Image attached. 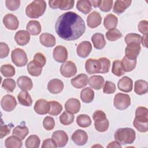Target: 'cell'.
Wrapping results in <instances>:
<instances>
[{"instance_id":"27","label":"cell","mask_w":148,"mask_h":148,"mask_svg":"<svg viewBox=\"0 0 148 148\" xmlns=\"http://www.w3.org/2000/svg\"><path fill=\"white\" fill-rule=\"evenodd\" d=\"M26 29L29 34L34 36L38 35L41 32V25L38 21L31 20L27 23Z\"/></svg>"},{"instance_id":"5","label":"cell","mask_w":148,"mask_h":148,"mask_svg":"<svg viewBox=\"0 0 148 148\" xmlns=\"http://www.w3.org/2000/svg\"><path fill=\"white\" fill-rule=\"evenodd\" d=\"M11 58L13 63L18 67L25 66L28 62L26 53L20 48H16L12 51Z\"/></svg>"},{"instance_id":"52","label":"cell","mask_w":148,"mask_h":148,"mask_svg":"<svg viewBox=\"0 0 148 148\" xmlns=\"http://www.w3.org/2000/svg\"><path fill=\"white\" fill-rule=\"evenodd\" d=\"M75 3L73 0H60L59 9L62 10H66L73 8Z\"/></svg>"},{"instance_id":"39","label":"cell","mask_w":148,"mask_h":148,"mask_svg":"<svg viewBox=\"0 0 148 148\" xmlns=\"http://www.w3.org/2000/svg\"><path fill=\"white\" fill-rule=\"evenodd\" d=\"M49 114L51 116H57L62 110V105L57 101H49Z\"/></svg>"},{"instance_id":"3","label":"cell","mask_w":148,"mask_h":148,"mask_svg":"<svg viewBox=\"0 0 148 148\" xmlns=\"http://www.w3.org/2000/svg\"><path fill=\"white\" fill-rule=\"evenodd\" d=\"M114 139L123 145L132 143L135 139V131L131 128H121L114 133Z\"/></svg>"},{"instance_id":"19","label":"cell","mask_w":148,"mask_h":148,"mask_svg":"<svg viewBox=\"0 0 148 148\" xmlns=\"http://www.w3.org/2000/svg\"><path fill=\"white\" fill-rule=\"evenodd\" d=\"M117 87L119 90L125 92H129L132 91L133 88L132 80L128 76H124L119 80Z\"/></svg>"},{"instance_id":"54","label":"cell","mask_w":148,"mask_h":148,"mask_svg":"<svg viewBox=\"0 0 148 148\" xmlns=\"http://www.w3.org/2000/svg\"><path fill=\"white\" fill-rule=\"evenodd\" d=\"M113 0H103L102 1V3L99 6V9L101 11L104 12H109L113 5Z\"/></svg>"},{"instance_id":"38","label":"cell","mask_w":148,"mask_h":148,"mask_svg":"<svg viewBox=\"0 0 148 148\" xmlns=\"http://www.w3.org/2000/svg\"><path fill=\"white\" fill-rule=\"evenodd\" d=\"M28 132V128L25 125H18L14 128L12 131V134L23 140L27 136Z\"/></svg>"},{"instance_id":"22","label":"cell","mask_w":148,"mask_h":148,"mask_svg":"<svg viewBox=\"0 0 148 148\" xmlns=\"http://www.w3.org/2000/svg\"><path fill=\"white\" fill-rule=\"evenodd\" d=\"M14 40L20 46L26 45L29 42L30 35L27 31L20 30L15 34Z\"/></svg>"},{"instance_id":"44","label":"cell","mask_w":148,"mask_h":148,"mask_svg":"<svg viewBox=\"0 0 148 148\" xmlns=\"http://www.w3.org/2000/svg\"><path fill=\"white\" fill-rule=\"evenodd\" d=\"M106 37L109 41H116L122 37V34L118 29L113 28L106 32Z\"/></svg>"},{"instance_id":"30","label":"cell","mask_w":148,"mask_h":148,"mask_svg":"<svg viewBox=\"0 0 148 148\" xmlns=\"http://www.w3.org/2000/svg\"><path fill=\"white\" fill-rule=\"evenodd\" d=\"M27 71L31 75L37 77L40 75L42 71V66L33 60L28 64Z\"/></svg>"},{"instance_id":"13","label":"cell","mask_w":148,"mask_h":148,"mask_svg":"<svg viewBox=\"0 0 148 148\" xmlns=\"http://www.w3.org/2000/svg\"><path fill=\"white\" fill-rule=\"evenodd\" d=\"M3 23L5 27L10 30H16L19 25V21L17 17L11 13L6 14L3 18Z\"/></svg>"},{"instance_id":"48","label":"cell","mask_w":148,"mask_h":148,"mask_svg":"<svg viewBox=\"0 0 148 148\" xmlns=\"http://www.w3.org/2000/svg\"><path fill=\"white\" fill-rule=\"evenodd\" d=\"M134 127L140 132H146L148 131V122H143L134 119L133 121Z\"/></svg>"},{"instance_id":"2","label":"cell","mask_w":148,"mask_h":148,"mask_svg":"<svg viewBox=\"0 0 148 148\" xmlns=\"http://www.w3.org/2000/svg\"><path fill=\"white\" fill-rule=\"evenodd\" d=\"M46 9V3L43 0H35L25 9L26 15L31 18H37L42 16Z\"/></svg>"},{"instance_id":"60","label":"cell","mask_w":148,"mask_h":148,"mask_svg":"<svg viewBox=\"0 0 148 148\" xmlns=\"http://www.w3.org/2000/svg\"><path fill=\"white\" fill-rule=\"evenodd\" d=\"M60 0H54V1H49V6L52 9H57L59 8Z\"/></svg>"},{"instance_id":"36","label":"cell","mask_w":148,"mask_h":148,"mask_svg":"<svg viewBox=\"0 0 148 148\" xmlns=\"http://www.w3.org/2000/svg\"><path fill=\"white\" fill-rule=\"evenodd\" d=\"M135 119L138 121L148 122V109L143 106H139L135 110Z\"/></svg>"},{"instance_id":"10","label":"cell","mask_w":148,"mask_h":148,"mask_svg":"<svg viewBox=\"0 0 148 148\" xmlns=\"http://www.w3.org/2000/svg\"><path fill=\"white\" fill-rule=\"evenodd\" d=\"M85 69L87 73L90 75L100 73L101 66L99 60L98 59H88L85 63Z\"/></svg>"},{"instance_id":"40","label":"cell","mask_w":148,"mask_h":148,"mask_svg":"<svg viewBox=\"0 0 148 148\" xmlns=\"http://www.w3.org/2000/svg\"><path fill=\"white\" fill-rule=\"evenodd\" d=\"M40 140L39 138L36 135H32L26 139L25 144L27 148H38L39 147Z\"/></svg>"},{"instance_id":"11","label":"cell","mask_w":148,"mask_h":148,"mask_svg":"<svg viewBox=\"0 0 148 148\" xmlns=\"http://www.w3.org/2000/svg\"><path fill=\"white\" fill-rule=\"evenodd\" d=\"M52 139L54 141L57 147H62L66 146L68 141L67 134L62 130L54 131L52 134Z\"/></svg>"},{"instance_id":"35","label":"cell","mask_w":148,"mask_h":148,"mask_svg":"<svg viewBox=\"0 0 148 148\" xmlns=\"http://www.w3.org/2000/svg\"><path fill=\"white\" fill-rule=\"evenodd\" d=\"M121 62L124 72L132 71L135 68L136 65V60H131L125 56L123 57Z\"/></svg>"},{"instance_id":"53","label":"cell","mask_w":148,"mask_h":148,"mask_svg":"<svg viewBox=\"0 0 148 148\" xmlns=\"http://www.w3.org/2000/svg\"><path fill=\"white\" fill-rule=\"evenodd\" d=\"M6 8L10 10H17L20 5V1L19 0H6L5 1Z\"/></svg>"},{"instance_id":"25","label":"cell","mask_w":148,"mask_h":148,"mask_svg":"<svg viewBox=\"0 0 148 148\" xmlns=\"http://www.w3.org/2000/svg\"><path fill=\"white\" fill-rule=\"evenodd\" d=\"M104 78L100 75H92L88 79V84L95 90H100L104 84Z\"/></svg>"},{"instance_id":"34","label":"cell","mask_w":148,"mask_h":148,"mask_svg":"<svg viewBox=\"0 0 148 148\" xmlns=\"http://www.w3.org/2000/svg\"><path fill=\"white\" fill-rule=\"evenodd\" d=\"M80 98L84 103H90L94 98V92L90 87H86L80 92Z\"/></svg>"},{"instance_id":"51","label":"cell","mask_w":148,"mask_h":148,"mask_svg":"<svg viewBox=\"0 0 148 148\" xmlns=\"http://www.w3.org/2000/svg\"><path fill=\"white\" fill-rule=\"evenodd\" d=\"M116 87L114 83L110 81H106L103 87V92L105 94H113L116 91Z\"/></svg>"},{"instance_id":"21","label":"cell","mask_w":148,"mask_h":148,"mask_svg":"<svg viewBox=\"0 0 148 148\" xmlns=\"http://www.w3.org/2000/svg\"><path fill=\"white\" fill-rule=\"evenodd\" d=\"M102 21V17L100 14L96 12L93 11L87 17V25L91 28H95L98 27Z\"/></svg>"},{"instance_id":"31","label":"cell","mask_w":148,"mask_h":148,"mask_svg":"<svg viewBox=\"0 0 148 148\" xmlns=\"http://www.w3.org/2000/svg\"><path fill=\"white\" fill-rule=\"evenodd\" d=\"M22 143V140L14 135L9 136L5 141V145L7 148H20Z\"/></svg>"},{"instance_id":"57","label":"cell","mask_w":148,"mask_h":148,"mask_svg":"<svg viewBox=\"0 0 148 148\" xmlns=\"http://www.w3.org/2000/svg\"><path fill=\"white\" fill-rule=\"evenodd\" d=\"M9 53V47L8 45L4 42L0 43V58L6 57Z\"/></svg>"},{"instance_id":"50","label":"cell","mask_w":148,"mask_h":148,"mask_svg":"<svg viewBox=\"0 0 148 148\" xmlns=\"http://www.w3.org/2000/svg\"><path fill=\"white\" fill-rule=\"evenodd\" d=\"M43 126L44 128L47 131L53 130L55 126V121L54 119L50 116L45 117L43 121Z\"/></svg>"},{"instance_id":"56","label":"cell","mask_w":148,"mask_h":148,"mask_svg":"<svg viewBox=\"0 0 148 148\" xmlns=\"http://www.w3.org/2000/svg\"><path fill=\"white\" fill-rule=\"evenodd\" d=\"M34 61H36L38 64L43 67L46 62V59L43 54L41 53H37L34 55Z\"/></svg>"},{"instance_id":"62","label":"cell","mask_w":148,"mask_h":148,"mask_svg":"<svg viewBox=\"0 0 148 148\" xmlns=\"http://www.w3.org/2000/svg\"><path fill=\"white\" fill-rule=\"evenodd\" d=\"M91 6H93L94 8H97V7H99L101 3H102V1L101 0H99V1H90Z\"/></svg>"},{"instance_id":"23","label":"cell","mask_w":148,"mask_h":148,"mask_svg":"<svg viewBox=\"0 0 148 148\" xmlns=\"http://www.w3.org/2000/svg\"><path fill=\"white\" fill-rule=\"evenodd\" d=\"M40 43L47 47H51L56 43L54 36L49 33H43L39 36Z\"/></svg>"},{"instance_id":"32","label":"cell","mask_w":148,"mask_h":148,"mask_svg":"<svg viewBox=\"0 0 148 148\" xmlns=\"http://www.w3.org/2000/svg\"><path fill=\"white\" fill-rule=\"evenodd\" d=\"M118 22L117 17L113 14L106 15L103 20V25L106 29H111L117 27Z\"/></svg>"},{"instance_id":"58","label":"cell","mask_w":148,"mask_h":148,"mask_svg":"<svg viewBox=\"0 0 148 148\" xmlns=\"http://www.w3.org/2000/svg\"><path fill=\"white\" fill-rule=\"evenodd\" d=\"M10 128L11 127H9V125L6 124H3L2 121V124L0 127V138L2 139L5 136L8 135L10 132Z\"/></svg>"},{"instance_id":"1","label":"cell","mask_w":148,"mask_h":148,"mask_svg":"<svg viewBox=\"0 0 148 148\" xmlns=\"http://www.w3.org/2000/svg\"><path fill=\"white\" fill-rule=\"evenodd\" d=\"M57 34L65 40L79 39L86 31V25L83 18L76 13L67 12L60 16L55 24Z\"/></svg>"},{"instance_id":"4","label":"cell","mask_w":148,"mask_h":148,"mask_svg":"<svg viewBox=\"0 0 148 148\" xmlns=\"http://www.w3.org/2000/svg\"><path fill=\"white\" fill-rule=\"evenodd\" d=\"M94 121V127L97 131L100 132L106 131L109 126V122L106 114L102 110H96L92 114Z\"/></svg>"},{"instance_id":"59","label":"cell","mask_w":148,"mask_h":148,"mask_svg":"<svg viewBox=\"0 0 148 148\" xmlns=\"http://www.w3.org/2000/svg\"><path fill=\"white\" fill-rule=\"evenodd\" d=\"M57 147V145L52 139V138H47L44 140L42 145V148H56Z\"/></svg>"},{"instance_id":"33","label":"cell","mask_w":148,"mask_h":148,"mask_svg":"<svg viewBox=\"0 0 148 148\" xmlns=\"http://www.w3.org/2000/svg\"><path fill=\"white\" fill-rule=\"evenodd\" d=\"M17 99L20 104L25 106H30L32 103V99L27 91L22 90L17 95Z\"/></svg>"},{"instance_id":"55","label":"cell","mask_w":148,"mask_h":148,"mask_svg":"<svg viewBox=\"0 0 148 148\" xmlns=\"http://www.w3.org/2000/svg\"><path fill=\"white\" fill-rule=\"evenodd\" d=\"M138 31L143 35L148 34V21L147 20L140 21L138 25Z\"/></svg>"},{"instance_id":"20","label":"cell","mask_w":148,"mask_h":148,"mask_svg":"<svg viewBox=\"0 0 148 148\" xmlns=\"http://www.w3.org/2000/svg\"><path fill=\"white\" fill-rule=\"evenodd\" d=\"M80 101L76 98H72L66 101L65 103V109L66 111L72 114H76L80 110Z\"/></svg>"},{"instance_id":"29","label":"cell","mask_w":148,"mask_h":148,"mask_svg":"<svg viewBox=\"0 0 148 148\" xmlns=\"http://www.w3.org/2000/svg\"><path fill=\"white\" fill-rule=\"evenodd\" d=\"M134 91L139 95L146 94L148 91L147 82L143 80H136L134 84Z\"/></svg>"},{"instance_id":"8","label":"cell","mask_w":148,"mask_h":148,"mask_svg":"<svg viewBox=\"0 0 148 148\" xmlns=\"http://www.w3.org/2000/svg\"><path fill=\"white\" fill-rule=\"evenodd\" d=\"M127 45L125 49V57L131 60H136L141 50L140 44L130 43Z\"/></svg>"},{"instance_id":"16","label":"cell","mask_w":148,"mask_h":148,"mask_svg":"<svg viewBox=\"0 0 148 148\" xmlns=\"http://www.w3.org/2000/svg\"><path fill=\"white\" fill-rule=\"evenodd\" d=\"M92 50L91 43L88 41H83L79 44L76 51L77 55L82 58L87 57Z\"/></svg>"},{"instance_id":"43","label":"cell","mask_w":148,"mask_h":148,"mask_svg":"<svg viewBox=\"0 0 148 148\" xmlns=\"http://www.w3.org/2000/svg\"><path fill=\"white\" fill-rule=\"evenodd\" d=\"M1 72L6 77H10L15 75V69L10 64H4L1 66Z\"/></svg>"},{"instance_id":"26","label":"cell","mask_w":148,"mask_h":148,"mask_svg":"<svg viewBox=\"0 0 148 148\" xmlns=\"http://www.w3.org/2000/svg\"><path fill=\"white\" fill-rule=\"evenodd\" d=\"M131 1L127 0H117L114 2L113 6V12L120 14L123 13L131 4Z\"/></svg>"},{"instance_id":"41","label":"cell","mask_w":148,"mask_h":148,"mask_svg":"<svg viewBox=\"0 0 148 148\" xmlns=\"http://www.w3.org/2000/svg\"><path fill=\"white\" fill-rule=\"evenodd\" d=\"M76 123L79 126L83 128H87L91 124V120L90 117L87 114H82L77 117Z\"/></svg>"},{"instance_id":"37","label":"cell","mask_w":148,"mask_h":148,"mask_svg":"<svg viewBox=\"0 0 148 148\" xmlns=\"http://www.w3.org/2000/svg\"><path fill=\"white\" fill-rule=\"evenodd\" d=\"M76 8L84 14H87L92 10V6L90 1H78L76 3Z\"/></svg>"},{"instance_id":"7","label":"cell","mask_w":148,"mask_h":148,"mask_svg":"<svg viewBox=\"0 0 148 148\" xmlns=\"http://www.w3.org/2000/svg\"><path fill=\"white\" fill-rule=\"evenodd\" d=\"M61 74L65 77H71L77 73V68L74 62L71 61H65L60 66Z\"/></svg>"},{"instance_id":"28","label":"cell","mask_w":148,"mask_h":148,"mask_svg":"<svg viewBox=\"0 0 148 148\" xmlns=\"http://www.w3.org/2000/svg\"><path fill=\"white\" fill-rule=\"evenodd\" d=\"M94 47L97 49L100 50L103 49L106 45V41L104 36L101 33H95L92 36L91 39Z\"/></svg>"},{"instance_id":"42","label":"cell","mask_w":148,"mask_h":148,"mask_svg":"<svg viewBox=\"0 0 148 148\" xmlns=\"http://www.w3.org/2000/svg\"><path fill=\"white\" fill-rule=\"evenodd\" d=\"M75 119V116L67 111H64L59 117V120L60 123L64 125H68L72 124Z\"/></svg>"},{"instance_id":"14","label":"cell","mask_w":148,"mask_h":148,"mask_svg":"<svg viewBox=\"0 0 148 148\" xmlns=\"http://www.w3.org/2000/svg\"><path fill=\"white\" fill-rule=\"evenodd\" d=\"M71 138L76 145L83 146L85 145L88 140V135L85 131L77 130L73 133Z\"/></svg>"},{"instance_id":"24","label":"cell","mask_w":148,"mask_h":148,"mask_svg":"<svg viewBox=\"0 0 148 148\" xmlns=\"http://www.w3.org/2000/svg\"><path fill=\"white\" fill-rule=\"evenodd\" d=\"M18 87L23 91L31 90L33 87L32 80L28 76H21L17 80Z\"/></svg>"},{"instance_id":"61","label":"cell","mask_w":148,"mask_h":148,"mask_svg":"<svg viewBox=\"0 0 148 148\" xmlns=\"http://www.w3.org/2000/svg\"><path fill=\"white\" fill-rule=\"evenodd\" d=\"M107 147L108 148H109V147H120L121 148V146L119 142L115 140V141H113V142L109 143V145L107 146Z\"/></svg>"},{"instance_id":"15","label":"cell","mask_w":148,"mask_h":148,"mask_svg":"<svg viewBox=\"0 0 148 148\" xmlns=\"http://www.w3.org/2000/svg\"><path fill=\"white\" fill-rule=\"evenodd\" d=\"M64 83L62 80L58 79L50 80L47 84V89L50 92L54 94L60 93L64 89Z\"/></svg>"},{"instance_id":"49","label":"cell","mask_w":148,"mask_h":148,"mask_svg":"<svg viewBox=\"0 0 148 148\" xmlns=\"http://www.w3.org/2000/svg\"><path fill=\"white\" fill-rule=\"evenodd\" d=\"M101 63V73H108L109 71L110 66V60L106 57H101L98 59Z\"/></svg>"},{"instance_id":"12","label":"cell","mask_w":148,"mask_h":148,"mask_svg":"<svg viewBox=\"0 0 148 148\" xmlns=\"http://www.w3.org/2000/svg\"><path fill=\"white\" fill-rule=\"evenodd\" d=\"M54 59L58 62H65L68 58V50L63 46H56L53 52Z\"/></svg>"},{"instance_id":"9","label":"cell","mask_w":148,"mask_h":148,"mask_svg":"<svg viewBox=\"0 0 148 148\" xmlns=\"http://www.w3.org/2000/svg\"><path fill=\"white\" fill-rule=\"evenodd\" d=\"M1 105L5 111L11 112L15 109L17 105V102L13 96L10 94H6L2 97L1 101Z\"/></svg>"},{"instance_id":"46","label":"cell","mask_w":148,"mask_h":148,"mask_svg":"<svg viewBox=\"0 0 148 148\" xmlns=\"http://www.w3.org/2000/svg\"><path fill=\"white\" fill-rule=\"evenodd\" d=\"M141 39L142 36L135 33H130L128 34L124 38L125 42L127 45L130 43H136L140 44L141 43Z\"/></svg>"},{"instance_id":"47","label":"cell","mask_w":148,"mask_h":148,"mask_svg":"<svg viewBox=\"0 0 148 148\" xmlns=\"http://www.w3.org/2000/svg\"><path fill=\"white\" fill-rule=\"evenodd\" d=\"M2 87L8 92H12L16 88V82L14 79L11 78L5 79L2 83Z\"/></svg>"},{"instance_id":"18","label":"cell","mask_w":148,"mask_h":148,"mask_svg":"<svg viewBox=\"0 0 148 148\" xmlns=\"http://www.w3.org/2000/svg\"><path fill=\"white\" fill-rule=\"evenodd\" d=\"M72 85L76 88H82L86 87L88 82V76L84 73H80L71 80Z\"/></svg>"},{"instance_id":"6","label":"cell","mask_w":148,"mask_h":148,"mask_svg":"<svg viewBox=\"0 0 148 148\" xmlns=\"http://www.w3.org/2000/svg\"><path fill=\"white\" fill-rule=\"evenodd\" d=\"M131 105V98L129 95L117 93L114 98V106L119 110H125Z\"/></svg>"},{"instance_id":"17","label":"cell","mask_w":148,"mask_h":148,"mask_svg":"<svg viewBox=\"0 0 148 148\" xmlns=\"http://www.w3.org/2000/svg\"><path fill=\"white\" fill-rule=\"evenodd\" d=\"M49 103L44 99H39L37 100L34 105L35 112L40 115H44L49 113Z\"/></svg>"},{"instance_id":"63","label":"cell","mask_w":148,"mask_h":148,"mask_svg":"<svg viewBox=\"0 0 148 148\" xmlns=\"http://www.w3.org/2000/svg\"><path fill=\"white\" fill-rule=\"evenodd\" d=\"M147 35H143L142 36V39H141L142 45L146 48L147 47Z\"/></svg>"},{"instance_id":"45","label":"cell","mask_w":148,"mask_h":148,"mask_svg":"<svg viewBox=\"0 0 148 148\" xmlns=\"http://www.w3.org/2000/svg\"><path fill=\"white\" fill-rule=\"evenodd\" d=\"M112 72L113 75L119 77L124 74V72L122 68L121 61L119 60H116L113 62Z\"/></svg>"}]
</instances>
